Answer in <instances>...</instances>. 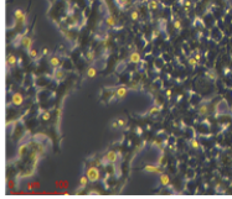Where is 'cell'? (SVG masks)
I'll list each match as a JSON object with an SVG mask.
<instances>
[{
	"label": "cell",
	"instance_id": "obj_5",
	"mask_svg": "<svg viewBox=\"0 0 232 199\" xmlns=\"http://www.w3.org/2000/svg\"><path fill=\"white\" fill-rule=\"evenodd\" d=\"M118 156H119V154H117V152H114V151H109L106 155V157L108 158V161L110 163H114L117 161V158H118Z\"/></svg>",
	"mask_w": 232,
	"mask_h": 199
},
{
	"label": "cell",
	"instance_id": "obj_20",
	"mask_svg": "<svg viewBox=\"0 0 232 199\" xmlns=\"http://www.w3.org/2000/svg\"><path fill=\"white\" fill-rule=\"evenodd\" d=\"M130 19L134 20V21H137V20L139 19V12H138V11H132V14H130Z\"/></svg>",
	"mask_w": 232,
	"mask_h": 199
},
{
	"label": "cell",
	"instance_id": "obj_2",
	"mask_svg": "<svg viewBox=\"0 0 232 199\" xmlns=\"http://www.w3.org/2000/svg\"><path fill=\"white\" fill-rule=\"evenodd\" d=\"M14 16H15V19H16L18 21H20L21 24H25L26 22V15L22 12L20 9H18V10H15V12H14Z\"/></svg>",
	"mask_w": 232,
	"mask_h": 199
},
{
	"label": "cell",
	"instance_id": "obj_6",
	"mask_svg": "<svg viewBox=\"0 0 232 199\" xmlns=\"http://www.w3.org/2000/svg\"><path fill=\"white\" fill-rule=\"evenodd\" d=\"M144 170H145L147 172H150V173H163L159 167L153 166V165H148V166H145Z\"/></svg>",
	"mask_w": 232,
	"mask_h": 199
},
{
	"label": "cell",
	"instance_id": "obj_28",
	"mask_svg": "<svg viewBox=\"0 0 232 199\" xmlns=\"http://www.w3.org/2000/svg\"><path fill=\"white\" fill-rule=\"evenodd\" d=\"M118 125H119V126H124V125H125V121L122 120V119H118Z\"/></svg>",
	"mask_w": 232,
	"mask_h": 199
},
{
	"label": "cell",
	"instance_id": "obj_26",
	"mask_svg": "<svg viewBox=\"0 0 232 199\" xmlns=\"http://www.w3.org/2000/svg\"><path fill=\"white\" fill-rule=\"evenodd\" d=\"M25 150H26V146H21V147H20V150H19V154H20V156H22V155H24Z\"/></svg>",
	"mask_w": 232,
	"mask_h": 199
},
{
	"label": "cell",
	"instance_id": "obj_16",
	"mask_svg": "<svg viewBox=\"0 0 232 199\" xmlns=\"http://www.w3.org/2000/svg\"><path fill=\"white\" fill-rule=\"evenodd\" d=\"M55 79H57V80H63L65 79V73L62 71L57 70L56 71V74H55Z\"/></svg>",
	"mask_w": 232,
	"mask_h": 199
},
{
	"label": "cell",
	"instance_id": "obj_15",
	"mask_svg": "<svg viewBox=\"0 0 232 199\" xmlns=\"http://www.w3.org/2000/svg\"><path fill=\"white\" fill-rule=\"evenodd\" d=\"M207 111H208V109H207L206 105L200 106V108H199V115H200V116H205L206 114H207Z\"/></svg>",
	"mask_w": 232,
	"mask_h": 199
},
{
	"label": "cell",
	"instance_id": "obj_10",
	"mask_svg": "<svg viewBox=\"0 0 232 199\" xmlns=\"http://www.w3.org/2000/svg\"><path fill=\"white\" fill-rule=\"evenodd\" d=\"M129 61L133 63H138L139 61H140V56H139V53L138 52H133L130 53V56H129Z\"/></svg>",
	"mask_w": 232,
	"mask_h": 199
},
{
	"label": "cell",
	"instance_id": "obj_18",
	"mask_svg": "<svg viewBox=\"0 0 232 199\" xmlns=\"http://www.w3.org/2000/svg\"><path fill=\"white\" fill-rule=\"evenodd\" d=\"M94 57H96L94 51H88V52H87V59L89 61V62H93V61H94Z\"/></svg>",
	"mask_w": 232,
	"mask_h": 199
},
{
	"label": "cell",
	"instance_id": "obj_3",
	"mask_svg": "<svg viewBox=\"0 0 232 199\" xmlns=\"http://www.w3.org/2000/svg\"><path fill=\"white\" fill-rule=\"evenodd\" d=\"M32 43H34L32 39H30V37H27V36H24V37H22L21 45L24 46V47H25L26 50H31V46H32Z\"/></svg>",
	"mask_w": 232,
	"mask_h": 199
},
{
	"label": "cell",
	"instance_id": "obj_11",
	"mask_svg": "<svg viewBox=\"0 0 232 199\" xmlns=\"http://www.w3.org/2000/svg\"><path fill=\"white\" fill-rule=\"evenodd\" d=\"M160 183H161L163 186H168L169 183H170V178H169V176L164 174V173H160Z\"/></svg>",
	"mask_w": 232,
	"mask_h": 199
},
{
	"label": "cell",
	"instance_id": "obj_21",
	"mask_svg": "<svg viewBox=\"0 0 232 199\" xmlns=\"http://www.w3.org/2000/svg\"><path fill=\"white\" fill-rule=\"evenodd\" d=\"M196 63H197V59H196V58H194V57H190V58H189V64H190L191 67H195Z\"/></svg>",
	"mask_w": 232,
	"mask_h": 199
},
{
	"label": "cell",
	"instance_id": "obj_9",
	"mask_svg": "<svg viewBox=\"0 0 232 199\" xmlns=\"http://www.w3.org/2000/svg\"><path fill=\"white\" fill-rule=\"evenodd\" d=\"M106 22H107V25L110 26V27H114L117 25V20H116V18L113 16V15H109V16L106 19Z\"/></svg>",
	"mask_w": 232,
	"mask_h": 199
},
{
	"label": "cell",
	"instance_id": "obj_19",
	"mask_svg": "<svg viewBox=\"0 0 232 199\" xmlns=\"http://www.w3.org/2000/svg\"><path fill=\"white\" fill-rule=\"evenodd\" d=\"M87 75L89 78H94L96 77V70L93 67H91V68H88V71H87Z\"/></svg>",
	"mask_w": 232,
	"mask_h": 199
},
{
	"label": "cell",
	"instance_id": "obj_14",
	"mask_svg": "<svg viewBox=\"0 0 232 199\" xmlns=\"http://www.w3.org/2000/svg\"><path fill=\"white\" fill-rule=\"evenodd\" d=\"M156 7H158V1H156V0H150V1L148 3L149 10H156Z\"/></svg>",
	"mask_w": 232,
	"mask_h": 199
},
{
	"label": "cell",
	"instance_id": "obj_7",
	"mask_svg": "<svg viewBox=\"0 0 232 199\" xmlns=\"http://www.w3.org/2000/svg\"><path fill=\"white\" fill-rule=\"evenodd\" d=\"M116 94H117V98L123 99V98L127 95V89H125L124 87H119V88L116 90Z\"/></svg>",
	"mask_w": 232,
	"mask_h": 199
},
{
	"label": "cell",
	"instance_id": "obj_22",
	"mask_svg": "<svg viewBox=\"0 0 232 199\" xmlns=\"http://www.w3.org/2000/svg\"><path fill=\"white\" fill-rule=\"evenodd\" d=\"M160 111V108H158V106H153V108L149 110V114L150 115H153V114H156V113H159Z\"/></svg>",
	"mask_w": 232,
	"mask_h": 199
},
{
	"label": "cell",
	"instance_id": "obj_13",
	"mask_svg": "<svg viewBox=\"0 0 232 199\" xmlns=\"http://www.w3.org/2000/svg\"><path fill=\"white\" fill-rule=\"evenodd\" d=\"M116 3L119 5V7H125V6H128L130 4V0H116Z\"/></svg>",
	"mask_w": 232,
	"mask_h": 199
},
{
	"label": "cell",
	"instance_id": "obj_29",
	"mask_svg": "<svg viewBox=\"0 0 232 199\" xmlns=\"http://www.w3.org/2000/svg\"><path fill=\"white\" fill-rule=\"evenodd\" d=\"M89 194H91V195H99V192H98V190H91Z\"/></svg>",
	"mask_w": 232,
	"mask_h": 199
},
{
	"label": "cell",
	"instance_id": "obj_8",
	"mask_svg": "<svg viewBox=\"0 0 232 199\" xmlns=\"http://www.w3.org/2000/svg\"><path fill=\"white\" fill-rule=\"evenodd\" d=\"M88 181H89V179H88V177H87V176H86V177H81V179H80V187H78L80 189L77 190L76 193H80L81 190H82V189H83V188L87 186V182H88Z\"/></svg>",
	"mask_w": 232,
	"mask_h": 199
},
{
	"label": "cell",
	"instance_id": "obj_32",
	"mask_svg": "<svg viewBox=\"0 0 232 199\" xmlns=\"http://www.w3.org/2000/svg\"><path fill=\"white\" fill-rule=\"evenodd\" d=\"M47 52H49L47 48H45V50H43V55H47Z\"/></svg>",
	"mask_w": 232,
	"mask_h": 199
},
{
	"label": "cell",
	"instance_id": "obj_24",
	"mask_svg": "<svg viewBox=\"0 0 232 199\" xmlns=\"http://www.w3.org/2000/svg\"><path fill=\"white\" fill-rule=\"evenodd\" d=\"M190 143H191V146H192L194 149H199V142L196 141V139H192V140L190 141Z\"/></svg>",
	"mask_w": 232,
	"mask_h": 199
},
{
	"label": "cell",
	"instance_id": "obj_17",
	"mask_svg": "<svg viewBox=\"0 0 232 199\" xmlns=\"http://www.w3.org/2000/svg\"><path fill=\"white\" fill-rule=\"evenodd\" d=\"M50 64H51L52 67H58V66H60V58H57V57H52V58H50Z\"/></svg>",
	"mask_w": 232,
	"mask_h": 199
},
{
	"label": "cell",
	"instance_id": "obj_27",
	"mask_svg": "<svg viewBox=\"0 0 232 199\" xmlns=\"http://www.w3.org/2000/svg\"><path fill=\"white\" fill-rule=\"evenodd\" d=\"M42 119H43V120H49V119H50V113H43Z\"/></svg>",
	"mask_w": 232,
	"mask_h": 199
},
{
	"label": "cell",
	"instance_id": "obj_23",
	"mask_svg": "<svg viewBox=\"0 0 232 199\" xmlns=\"http://www.w3.org/2000/svg\"><path fill=\"white\" fill-rule=\"evenodd\" d=\"M29 56L30 57H32V58H36L37 57V51L36 50H29Z\"/></svg>",
	"mask_w": 232,
	"mask_h": 199
},
{
	"label": "cell",
	"instance_id": "obj_1",
	"mask_svg": "<svg viewBox=\"0 0 232 199\" xmlns=\"http://www.w3.org/2000/svg\"><path fill=\"white\" fill-rule=\"evenodd\" d=\"M87 177L91 182H96L99 178V171L96 167H89L87 170Z\"/></svg>",
	"mask_w": 232,
	"mask_h": 199
},
{
	"label": "cell",
	"instance_id": "obj_12",
	"mask_svg": "<svg viewBox=\"0 0 232 199\" xmlns=\"http://www.w3.org/2000/svg\"><path fill=\"white\" fill-rule=\"evenodd\" d=\"M6 62H7V66H10V67H14L15 64H16V57L10 55V56H7V59H6Z\"/></svg>",
	"mask_w": 232,
	"mask_h": 199
},
{
	"label": "cell",
	"instance_id": "obj_4",
	"mask_svg": "<svg viewBox=\"0 0 232 199\" xmlns=\"http://www.w3.org/2000/svg\"><path fill=\"white\" fill-rule=\"evenodd\" d=\"M22 102H24V97H22L20 93H15L13 95V104H15V105H21Z\"/></svg>",
	"mask_w": 232,
	"mask_h": 199
},
{
	"label": "cell",
	"instance_id": "obj_31",
	"mask_svg": "<svg viewBox=\"0 0 232 199\" xmlns=\"http://www.w3.org/2000/svg\"><path fill=\"white\" fill-rule=\"evenodd\" d=\"M158 34H159V32H158V30H155L154 34H153V36H154V37H156V36H158Z\"/></svg>",
	"mask_w": 232,
	"mask_h": 199
},
{
	"label": "cell",
	"instance_id": "obj_25",
	"mask_svg": "<svg viewBox=\"0 0 232 199\" xmlns=\"http://www.w3.org/2000/svg\"><path fill=\"white\" fill-rule=\"evenodd\" d=\"M174 27H175L176 30H181V22L179 21V20H175V22H174Z\"/></svg>",
	"mask_w": 232,
	"mask_h": 199
},
{
	"label": "cell",
	"instance_id": "obj_30",
	"mask_svg": "<svg viewBox=\"0 0 232 199\" xmlns=\"http://www.w3.org/2000/svg\"><path fill=\"white\" fill-rule=\"evenodd\" d=\"M117 126H119L118 125V121L117 122H112V127H117Z\"/></svg>",
	"mask_w": 232,
	"mask_h": 199
}]
</instances>
